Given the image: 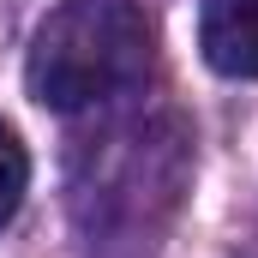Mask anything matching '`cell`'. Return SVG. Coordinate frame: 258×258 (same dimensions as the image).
I'll list each match as a JSON object with an SVG mask.
<instances>
[{
	"mask_svg": "<svg viewBox=\"0 0 258 258\" xmlns=\"http://www.w3.org/2000/svg\"><path fill=\"white\" fill-rule=\"evenodd\" d=\"M150 72V18L138 0H60L36 36L24 84L42 108L78 114L132 90Z\"/></svg>",
	"mask_w": 258,
	"mask_h": 258,
	"instance_id": "cell-1",
	"label": "cell"
},
{
	"mask_svg": "<svg viewBox=\"0 0 258 258\" xmlns=\"http://www.w3.org/2000/svg\"><path fill=\"white\" fill-rule=\"evenodd\" d=\"M186 180V150L180 138H150L144 126H120L102 138V150L90 156V180H78V216L84 228H144V210L132 186H162V192H180Z\"/></svg>",
	"mask_w": 258,
	"mask_h": 258,
	"instance_id": "cell-2",
	"label": "cell"
},
{
	"mask_svg": "<svg viewBox=\"0 0 258 258\" xmlns=\"http://www.w3.org/2000/svg\"><path fill=\"white\" fill-rule=\"evenodd\" d=\"M198 48L222 78H258V0H204Z\"/></svg>",
	"mask_w": 258,
	"mask_h": 258,
	"instance_id": "cell-3",
	"label": "cell"
},
{
	"mask_svg": "<svg viewBox=\"0 0 258 258\" xmlns=\"http://www.w3.org/2000/svg\"><path fill=\"white\" fill-rule=\"evenodd\" d=\"M24 186H30V156H24L18 132L0 120V228L18 216V204H24Z\"/></svg>",
	"mask_w": 258,
	"mask_h": 258,
	"instance_id": "cell-4",
	"label": "cell"
}]
</instances>
